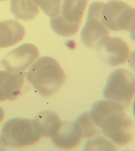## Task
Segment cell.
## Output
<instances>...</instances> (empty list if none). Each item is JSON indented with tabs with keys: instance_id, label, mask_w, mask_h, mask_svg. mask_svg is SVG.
I'll list each match as a JSON object with an SVG mask.
<instances>
[{
	"instance_id": "obj_13",
	"label": "cell",
	"mask_w": 135,
	"mask_h": 151,
	"mask_svg": "<svg viewBox=\"0 0 135 151\" xmlns=\"http://www.w3.org/2000/svg\"><path fill=\"white\" fill-rule=\"evenodd\" d=\"M36 130L39 134L50 138L54 129L61 121L60 117L52 111H43L33 120Z\"/></svg>"
},
{
	"instance_id": "obj_21",
	"label": "cell",
	"mask_w": 135,
	"mask_h": 151,
	"mask_svg": "<svg viewBox=\"0 0 135 151\" xmlns=\"http://www.w3.org/2000/svg\"><path fill=\"white\" fill-rule=\"evenodd\" d=\"M6 149V145L2 140L1 136H0V150H4Z\"/></svg>"
},
{
	"instance_id": "obj_14",
	"label": "cell",
	"mask_w": 135,
	"mask_h": 151,
	"mask_svg": "<svg viewBox=\"0 0 135 151\" xmlns=\"http://www.w3.org/2000/svg\"><path fill=\"white\" fill-rule=\"evenodd\" d=\"M116 111L125 110L120 105L111 101L99 100L93 104L89 112L93 123L100 128L104 119L109 114Z\"/></svg>"
},
{
	"instance_id": "obj_10",
	"label": "cell",
	"mask_w": 135,
	"mask_h": 151,
	"mask_svg": "<svg viewBox=\"0 0 135 151\" xmlns=\"http://www.w3.org/2000/svg\"><path fill=\"white\" fill-rule=\"evenodd\" d=\"M50 138L56 147L63 150H72L80 145L82 133L76 122L60 121Z\"/></svg>"
},
{
	"instance_id": "obj_6",
	"label": "cell",
	"mask_w": 135,
	"mask_h": 151,
	"mask_svg": "<svg viewBox=\"0 0 135 151\" xmlns=\"http://www.w3.org/2000/svg\"><path fill=\"white\" fill-rule=\"evenodd\" d=\"M95 49L103 61L112 67L123 65L130 55V48L122 39L105 36L97 41Z\"/></svg>"
},
{
	"instance_id": "obj_9",
	"label": "cell",
	"mask_w": 135,
	"mask_h": 151,
	"mask_svg": "<svg viewBox=\"0 0 135 151\" xmlns=\"http://www.w3.org/2000/svg\"><path fill=\"white\" fill-rule=\"evenodd\" d=\"M37 47L30 43L23 44L11 50L1 60L2 66L9 72L25 71L37 59Z\"/></svg>"
},
{
	"instance_id": "obj_5",
	"label": "cell",
	"mask_w": 135,
	"mask_h": 151,
	"mask_svg": "<svg viewBox=\"0 0 135 151\" xmlns=\"http://www.w3.org/2000/svg\"><path fill=\"white\" fill-rule=\"evenodd\" d=\"M102 133L116 145H129L134 138V124L124 111L109 114L101 125Z\"/></svg>"
},
{
	"instance_id": "obj_18",
	"label": "cell",
	"mask_w": 135,
	"mask_h": 151,
	"mask_svg": "<svg viewBox=\"0 0 135 151\" xmlns=\"http://www.w3.org/2000/svg\"><path fill=\"white\" fill-rule=\"evenodd\" d=\"M36 6H39L48 16L55 17L60 15L61 11V0H33Z\"/></svg>"
},
{
	"instance_id": "obj_19",
	"label": "cell",
	"mask_w": 135,
	"mask_h": 151,
	"mask_svg": "<svg viewBox=\"0 0 135 151\" xmlns=\"http://www.w3.org/2000/svg\"><path fill=\"white\" fill-rule=\"evenodd\" d=\"M85 150H116L112 142L105 139L101 136H99L88 140L85 146Z\"/></svg>"
},
{
	"instance_id": "obj_12",
	"label": "cell",
	"mask_w": 135,
	"mask_h": 151,
	"mask_svg": "<svg viewBox=\"0 0 135 151\" xmlns=\"http://www.w3.org/2000/svg\"><path fill=\"white\" fill-rule=\"evenodd\" d=\"M88 0H63L61 14L63 19L72 24H81Z\"/></svg>"
},
{
	"instance_id": "obj_8",
	"label": "cell",
	"mask_w": 135,
	"mask_h": 151,
	"mask_svg": "<svg viewBox=\"0 0 135 151\" xmlns=\"http://www.w3.org/2000/svg\"><path fill=\"white\" fill-rule=\"evenodd\" d=\"M103 3L96 1L90 5L87 22L80 32V37L86 47L94 48L97 41L109 35L108 29L101 20L100 12Z\"/></svg>"
},
{
	"instance_id": "obj_22",
	"label": "cell",
	"mask_w": 135,
	"mask_h": 151,
	"mask_svg": "<svg viewBox=\"0 0 135 151\" xmlns=\"http://www.w3.org/2000/svg\"><path fill=\"white\" fill-rule=\"evenodd\" d=\"M7 1V0H0V1Z\"/></svg>"
},
{
	"instance_id": "obj_3",
	"label": "cell",
	"mask_w": 135,
	"mask_h": 151,
	"mask_svg": "<svg viewBox=\"0 0 135 151\" xmlns=\"http://www.w3.org/2000/svg\"><path fill=\"white\" fill-rule=\"evenodd\" d=\"M42 136L36 130L32 120L12 118L4 124L1 138L6 146L13 148L28 147L35 145Z\"/></svg>"
},
{
	"instance_id": "obj_7",
	"label": "cell",
	"mask_w": 135,
	"mask_h": 151,
	"mask_svg": "<svg viewBox=\"0 0 135 151\" xmlns=\"http://www.w3.org/2000/svg\"><path fill=\"white\" fill-rule=\"evenodd\" d=\"M0 61V101H15L30 89L26 72H9L1 69Z\"/></svg>"
},
{
	"instance_id": "obj_16",
	"label": "cell",
	"mask_w": 135,
	"mask_h": 151,
	"mask_svg": "<svg viewBox=\"0 0 135 151\" xmlns=\"http://www.w3.org/2000/svg\"><path fill=\"white\" fill-rule=\"evenodd\" d=\"M50 25L56 34L65 37H69L77 34L79 30L80 24L70 23L63 19L60 15H58L51 18Z\"/></svg>"
},
{
	"instance_id": "obj_15",
	"label": "cell",
	"mask_w": 135,
	"mask_h": 151,
	"mask_svg": "<svg viewBox=\"0 0 135 151\" xmlns=\"http://www.w3.org/2000/svg\"><path fill=\"white\" fill-rule=\"evenodd\" d=\"M10 11L16 19L30 21L39 14V8L33 0H10Z\"/></svg>"
},
{
	"instance_id": "obj_4",
	"label": "cell",
	"mask_w": 135,
	"mask_h": 151,
	"mask_svg": "<svg viewBox=\"0 0 135 151\" xmlns=\"http://www.w3.org/2000/svg\"><path fill=\"white\" fill-rule=\"evenodd\" d=\"M100 18L109 30L134 31V8L123 1L110 0L107 4L103 3Z\"/></svg>"
},
{
	"instance_id": "obj_20",
	"label": "cell",
	"mask_w": 135,
	"mask_h": 151,
	"mask_svg": "<svg viewBox=\"0 0 135 151\" xmlns=\"http://www.w3.org/2000/svg\"><path fill=\"white\" fill-rule=\"evenodd\" d=\"M4 116H5V113H4V109L0 107V124L3 122L4 119Z\"/></svg>"
},
{
	"instance_id": "obj_11",
	"label": "cell",
	"mask_w": 135,
	"mask_h": 151,
	"mask_svg": "<svg viewBox=\"0 0 135 151\" xmlns=\"http://www.w3.org/2000/svg\"><path fill=\"white\" fill-rule=\"evenodd\" d=\"M25 33L24 26L17 20L0 22V48L16 45L24 38Z\"/></svg>"
},
{
	"instance_id": "obj_1",
	"label": "cell",
	"mask_w": 135,
	"mask_h": 151,
	"mask_svg": "<svg viewBox=\"0 0 135 151\" xmlns=\"http://www.w3.org/2000/svg\"><path fill=\"white\" fill-rule=\"evenodd\" d=\"M26 79L38 93L50 97L60 89L66 80L59 63L50 57L39 58L26 73Z\"/></svg>"
},
{
	"instance_id": "obj_17",
	"label": "cell",
	"mask_w": 135,
	"mask_h": 151,
	"mask_svg": "<svg viewBox=\"0 0 135 151\" xmlns=\"http://www.w3.org/2000/svg\"><path fill=\"white\" fill-rule=\"evenodd\" d=\"M75 122L79 126L82 138H90L102 133L101 128H98L93 123L89 111H85L81 114Z\"/></svg>"
},
{
	"instance_id": "obj_2",
	"label": "cell",
	"mask_w": 135,
	"mask_h": 151,
	"mask_svg": "<svg viewBox=\"0 0 135 151\" xmlns=\"http://www.w3.org/2000/svg\"><path fill=\"white\" fill-rule=\"evenodd\" d=\"M134 75L126 69L114 70L109 75L104 89L106 100L119 104L126 110L131 106L135 93Z\"/></svg>"
}]
</instances>
